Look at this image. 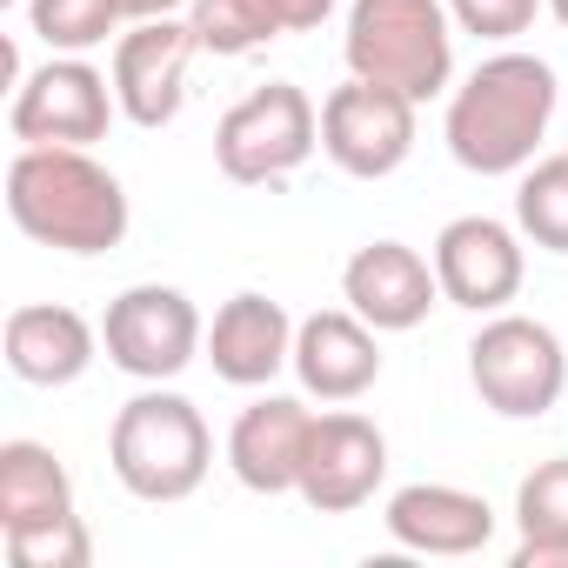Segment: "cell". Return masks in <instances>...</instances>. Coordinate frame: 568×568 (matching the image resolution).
Segmentation results:
<instances>
[{
    "label": "cell",
    "mask_w": 568,
    "mask_h": 568,
    "mask_svg": "<svg viewBox=\"0 0 568 568\" xmlns=\"http://www.w3.org/2000/svg\"><path fill=\"white\" fill-rule=\"evenodd\" d=\"M561 108L555 68L528 48H495L481 68H468L448 88V114H442V141L468 174H521L528 161H541L548 121Z\"/></svg>",
    "instance_id": "6da1fadb"
},
{
    "label": "cell",
    "mask_w": 568,
    "mask_h": 568,
    "mask_svg": "<svg viewBox=\"0 0 568 568\" xmlns=\"http://www.w3.org/2000/svg\"><path fill=\"white\" fill-rule=\"evenodd\" d=\"M8 214L54 254H114L128 241V187L88 148H21L8 161Z\"/></svg>",
    "instance_id": "7a4b0ae2"
},
{
    "label": "cell",
    "mask_w": 568,
    "mask_h": 568,
    "mask_svg": "<svg viewBox=\"0 0 568 568\" xmlns=\"http://www.w3.org/2000/svg\"><path fill=\"white\" fill-rule=\"evenodd\" d=\"M455 34L448 0H348L342 61L355 81L435 101L455 88Z\"/></svg>",
    "instance_id": "3957f363"
},
{
    "label": "cell",
    "mask_w": 568,
    "mask_h": 568,
    "mask_svg": "<svg viewBox=\"0 0 568 568\" xmlns=\"http://www.w3.org/2000/svg\"><path fill=\"white\" fill-rule=\"evenodd\" d=\"M108 462H114V481L134 501H187L214 468L207 415L187 395H174L161 382H141V395L121 402V415L108 428Z\"/></svg>",
    "instance_id": "277c9868"
},
{
    "label": "cell",
    "mask_w": 568,
    "mask_h": 568,
    "mask_svg": "<svg viewBox=\"0 0 568 568\" xmlns=\"http://www.w3.org/2000/svg\"><path fill=\"white\" fill-rule=\"evenodd\" d=\"M315 148H322V108L295 81H267L214 121V168L234 187L288 181L315 161Z\"/></svg>",
    "instance_id": "5b68a950"
},
{
    "label": "cell",
    "mask_w": 568,
    "mask_h": 568,
    "mask_svg": "<svg viewBox=\"0 0 568 568\" xmlns=\"http://www.w3.org/2000/svg\"><path fill=\"white\" fill-rule=\"evenodd\" d=\"M468 382L501 422H541L568 395V348L535 315H488L468 342Z\"/></svg>",
    "instance_id": "8992f818"
},
{
    "label": "cell",
    "mask_w": 568,
    "mask_h": 568,
    "mask_svg": "<svg viewBox=\"0 0 568 568\" xmlns=\"http://www.w3.org/2000/svg\"><path fill=\"white\" fill-rule=\"evenodd\" d=\"M114 114H121L114 74H101L88 54H48L34 74L14 81L8 134L21 148H94L108 141Z\"/></svg>",
    "instance_id": "52a82bcc"
},
{
    "label": "cell",
    "mask_w": 568,
    "mask_h": 568,
    "mask_svg": "<svg viewBox=\"0 0 568 568\" xmlns=\"http://www.w3.org/2000/svg\"><path fill=\"white\" fill-rule=\"evenodd\" d=\"M201 348H207V322L168 281H134L101 315V355L128 382H174L181 368H194Z\"/></svg>",
    "instance_id": "ba28073f"
},
{
    "label": "cell",
    "mask_w": 568,
    "mask_h": 568,
    "mask_svg": "<svg viewBox=\"0 0 568 568\" xmlns=\"http://www.w3.org/2000/svg\"><path fill=\"white\" fill-rule=\"evenodd\" d=\"M415 108L408 94L395 88H375V81H342L328 101H322V154L348 174V181H388L408 154H415Z\"/></svg>",
    "instance_id": "9c48e42d"
},
{
    "label": "cell",
    "mask_w": 568,
    "mask_h": 568,
    "mask_svg": "<svg viewBox=\"0 0 568 568\" xmlns=\"http://www.w3.org/2000/svg\"><path fill=\"white\" fill-rule=\"evenodd\" d=\"M435 281H442V302L468 308V315H501L521 295V274H528V241L521 227L495 221V214H455L435 234Z\"/></svg>",
    "instance_id": "30bf717a"
},
{
    "label": "cell",
    "mask_w": 568,
    "mask_h": 568,
    "mask_svg": "<svg viewBox=\"0 0 568 568\" xmlns=\"http://www.w3.org/2000/svg\"><path fill=\"white\" fill-rule=\"evenodd\" d=\"M382 481H388V435L362 408H342V402L328 415H315L295 495L315 515H355V508L375 501Z\"/></svg>",
    "instance_id": "8fae6325"
},
{
    "label": "cell",
    "mask_w": 568,
    "mask_h": 568,
    "mask_svg": "<svg viewBox=\"0 0 568 568\" xmlns=\"http://www.w3.org/2000/svg\"><path fill=\"white\" fill-rule=\"evenodd\" d=\"M201 41L187 28V14L168 21H128V34H114V101L121 121L134 128H168L187 108V68H194Z\"/></svg>",
    "instance_id": "7c38bea8"
},
{
    "label": "cell",
    "mask_w": 568,
    "mask_h": 568,
    "mask_svg": "<svg viewBox=\"0 0 568 568\" xmlns=\"http://www.w3.org/2000/svg\"><path fill=\"white\" fill-rule=\"evenodd\" d=\"M342 302H348L368 328L408 335V328H422V322L435 315L442 281H435V261H428L422 247H408V241H368V247H355L348 267H342Z\"/></svg>",
    "instance_id": "4fadbf2b"
},
{
    "label": "cell",
    "mask_w": 568,
    "mask_h": 568,
    "mask_svg": "<svg viewBox=\"0 0 568 568\" xmlns=\"http://www.w3.org/2000/svg\"><path fill=\"white\" fill-rule=\"evenodd\" d=\"M308 428H315V408L295 402V395H254L234 428H227V468L247 495H295L302 481V455H308Z\"/></svg>",
    "instance_id": "5bb4252c"
},
{
    "label": "cell",
    "mask_w": 568,
    "mask_h": 568,
    "mask_svg": "<svg viewBox=\"0 0 568 568\" xmlns=\"http://www.w3.org/2000/svg\"><path fill=\"white\" fill-rule=\"evenodd\" d=\"M207 368L227 388H274L281 368H295V322L274 295H234L207 322Z\"/></svg>",
    "instance_id": "9a60e30c"
},
{
    "label": "cell",
    "mask_w": 568,
    "mask_h": 568,
    "mask_svg": "<svg viewBox=\"0 0 568 568\" xmlns=\"http://www.w3.org/2000/svg\"><path fill=\"white\" fill-rule=\"evenodd\" d=\"M295 382L315 402H362L382 382V328H368L355 308L295 322Z\"/></svg>",
    "instance_id": "2e32d148"
},
{
    "label": "cell",
    "mask_w": 568,
    "mask_h": 568,
    "mask_svg": "<svg viewBox=\"0 0 568 568\" xmlns=\"http://www.w3.org/2000/svg\"><path fill=\"white\" fill-rule=\"evenodd\" d=\"M0 355H8L14 382H28V388H74L101 362V328L81 308L28 302L0 328Z\"/></svg>",
    "instance_id": "e0dca14e"
},
{
    "label": "cell",
    "mask_w": 568,
    "mask_h": 568,
    "mask_svg": "<svg viewBox=\"0 0 568 568\" xmlns=\"http://www.w3.org/2000/svg\"><path fill=\"white\" fill-rule=\"evenodd\" d=\"M382 528L408 555H475L495 535V508H488V495L455 488V481H408L388 495Z\"/></svg>",
    "instance_id": "ac0fdd59"
},
{
    "label": "cell",
    "mask_w": 568,
    "mask_h": 568,
    "mask_svg": "<svg viewBox=\"0 0 568 568\" xmlns=\"http://www.w3.org/2000/svg\"><path fill=\"white\" fill-rule=\"evenodd\" d=\"M74 521V475L48 442H0V535Z\"/></svg>",
    "instance_id": "d6986e66"
},
{
    "label": "cell",
    "mask_w": 568,
    "mask_h": 568,
    "mask_svg": "<svg viewBox=\"0 0 568 568\" xmlns=\"http://www.w3.org/2000/svg\"><path fill=\"white\" fill-rule=\"evenodd\" d=\"M515 535V568H568V455L521 475Z\"/></svg>",
    "instance_id": "ffe728a7"
},
{
    "label": "cell",
    "mask_w": 568,
    "mask_h": 568,
    "mask_svg": "<svg viewBox=\"0 0 568 568\" xmlns=\"http://www.w3.org/2000/svg\"><path fill=\"white\" fill-rule=\"evenodd\" d=\"M187 28H194L201 54H214V61H241V54L267 48L274 34H288L274 0H187Z\"/></svg>",
    "instance_id": "44dd1931"
},
{
    "label": "cell",
    "mask_w": 568,
    "mask_h": 568,
    "mask_svg": "<svg viewBox=\"0 0 568 568\" xmlns=\"http://www.w3.org/2000/svg\"><path fill=\"white\" fill-rule=\"evenodd\" d=\"M515 227H521V241H535L541 254H568V148L521 168Z\"/></svg>",
    "instance_id": "7402d4cb"
},
{
    "label": "cell",
    "mask_w": 568,
    "mask_h": 568,
    "mask_svg": "<svg viewBox=\"0 0 568 568\" xmlns=\"http://www.w3.org/2000/svg\"><path fill=\"white\" fill-rule=\"evenodd\" d=\"M121 21V0H28V34L48 41V54H94Z\"/></svg>",
    "instance_id": "603a6c76"
},
{
    "label": "cell",
    "mask_w": 568,
    "mask_h": 568,
    "mask_svg": "<svg viewBox=\"0 0 568 568\" xmlns=\"http://www.w3.org/2000/svg\"><path fill=\"white\" fill-rule=\"evenodd\" d=\"M8 541V561L14 568H88L94 561V535L88 521H54V528H34V535H0Z\"/></svg>",
    "instance_id": "cb8c5ba5"
},
{
    "label": "cell",
    "mask_w": 568,
    "mask_h": 568,
    "mask_svg": "<svg viewBox=\"0 0 568 568\" xmlns=\"http://www.w3.org/2000/svg\"><path fill=\"white\" fill-rule=\"evenodd\" d=\"M541 8H548V0H448L455 28L475 34V41H495V48H508L515 34H528Z\"/></svg>",
    "instance_id": "d4e9b609"
},
{
    "label": "cell",
    "mask_w": 568,
    "mask_h": 568,
    "mask_svg": "<svg viewBox=\"0 0 568 568\" xmlns=\"http://www.w3.org/2000/svg\"><path fill=\"white\" fill-rule=\"evenodd\" d=\"M335 8H342V0H274V14H281V28H288V34H315Z\"/></svg>",
    "instance_id": "484cf974"
},
{
    "label": "cell",
    "mask_w": 568,
    "mask_h": 568,
    "mask_svg": "<svg viewBox=\"0 0 568 568\" xmlns=\"http://www.w3.org/2000/svg\"><path fill=\"white\" fill-rule=\"evenodd\" d=\"M128 21H168V14H187V0H121Z\"/></svg>",
    "instance_id": "4316f807"
},
{
    "label": "cell",
    "mask_w": 568,
    "mask_h": 568,
    "mask_svg": "<svg viewBox=\"0 0 568 568\" xmlns=\"http://www.w3.org/2000/svg\"><path fill=\"white\" fill-rule=\"evenodd\" d=\"M548 14L561 21V34H568V0H548Z\"/></svg>",
    "instance_id": "83f0119b"
}]
</instances>
